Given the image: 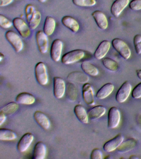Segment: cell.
<instances>
[{
	"mask_svg": "<svg viewBox=\"0 0 141 159\" xmlns=\"http://www.w3.org/2000/svg\"><path fill=\"white\" fill-rule=\"evenodd\" d=\"M25 13L29 27L32 30H35L41 21V13L32 4L27 5L25 8Z\"/></svg>",
	"mask_w": 141,
	"mask_h": 159,
	"instance_id": "cell-1",
	"label": "cell"
},
{
	"mask_svg": "<svg viewBox=\"0 0 141 159\" xmlns=\"http://www.w3.org/2000/svg\"><path fill=\"white\" fill-rule=\"evenodd\" d=\"M85 55V51L82 50H74L64 54L62 57L61 62L65 65L73 64L82 59Z\"/></svg>",
	"mask_w": 141,
	"mask_h": 159,
	"instance_id": "cell-2",
	"label": "cell"
},
{
	"mask_svg": "<svg viewBox=\"0 0 141 159\" xmlns=\"http://www.w3.org/2000/svg\"><path fill=\"white\" fill-rule=\"evenodd\" d=\"M111 43L113 48L124 59L127 60L130 57L131 50L124 41L121 39L115 38Z\"/></svg>",
	"mask_w": 141,
	"mask_h": 159,
	"instance_id": "cell-3",
	"label": "cell"
},
{
	"mask_svg": "<svg viewBox=\"0 0 141 159\" xmlns=\"http://www.w3.org/2000/svg\"><path fill=\"white\" fill-rule=\"evenodd\" d=\"M5 37L17 53L23 50L24 43L18 34L13 31H8L5 34Z\"/></svg>",
	"mask_w": 141,
	"mask_h": 159,
	"instance_id": "cell-4",
	"label": "cell"
},
{
	"mask_svg": "<svg viewBox=\"0 0 141 159\" xmlns=\"http://www.w3.org/2000/svg\"><path fill=\"white\" fill-rule=\"evenodd\" d=\"M36 79L38 83L41 85H45L49 82V76L46 65L42 62H39L35 67Z\"/></svg>",
	"mask_w": 141,
	"mask_h": 159,
	"instance_id": "cell-5",
	"label": "cell"
},
{
	"mask_svg": "<svg viewBox=\"0 0 141 159\" xmlns=\"http://www.w3.org/2000/svg\"><path fill=\"white\" fill-rule=\"evenodd\" d=\"M13 26L22 37L28 38L30 36L31 29L29 25L20 17H16L13 20Z\"/></svg>",
	"mask_w": 141,
	"mask_h": 159,
	"instance_id": "cell-6",
	"label": "cell"
},
{
	"mask_svg": "<svg viewBox=\"0 0 141 159\" xmlns=\"http://www.w3.org/2000/svg\"><path fill=\"white\" fill-rule=\"evenodd\" d=\"M132 89L131 83L127 81L125 82L117 91L116 96V101L120 103L124 102L130 94Z\"/></svg>",
	"mask_w": 141,
	"mask_h": 159,
	"instance_id": "cell-7",
	"label": "cell"
},
{
	"mask_svg": "<svg viewBox=\"0 0 141 159\" xmlns=\"http://www.w3.org/2000/svg\"><path fill=\"white\" fill-rule=\"evenodd\" d=\"M64 43L60 39L54 40L52 43L50 50V56L52 60L55 62H59L61 58Z\"/></svg>",
	"mask_w": 141,
	"mask_h": 159,
	"instance_id": "cell-8",
	"label": "cell"
},
{
	"mask_svg": "<svg viewBox=\"0 0 141 159\" xmlns=\"http://www.w3.org/2000/svg\"><path fill=\"white\" fill-rule=\"evenodd\" d=\"M121 119V112L118 108L115 107L110 108L108 113V127L111 129L117 127L119 124Z\"/></svg>",
	"mask_w": 141,
	"mask_h": 159,
	"instance_id": "cell-9",
	"label": "cell"
},
{
	"mask_svg": "<svg viewBox=\"0 0 141 159\" xmlns=\"http://www.w3.org/2000/svg\"><path fill=\"white\" fill-rule=\"evenodd\" d=\"M36 40L39 52L42 54L46 53L49 48L48 36L44 31H39L36 34Z\"/></svg>",
	"mask_w": 141,
	"mask_h": 159,
	"instance_id": "cell-10",
	"label": "cell"
},
{
	"mask_svg": "<svg viewBox=\"0 0 141 159\" xmlns=\"http://www.w3.org/2000/svg\"><path fill=\"white\" fill-rule=\"evenodd\" d=\"M66 86L64 80L59 77L54 78V94L57 99H61L66 92Z\"/></svg>",
	"mask_w": 141,
	"mask_h": 159,
	"instance_id": "cell-11",
	"label": "cell"
},
{
	"mask_svg": "<svg viewBox=\"0 0 141 159\" xmlns=\"http://www.w3.org/2000/svg\"><path fill=\"white\" fill-rule=\"evenodd\" d=\"M82 92L83 98L86 104L90 106L95 105V94L92 85L89 83H85L83 86Z\"/></svg>",
	"mask_w": 141,
	"mask_h": 159,
	"instance_id": "cell-12",
	"label": "cell"
},
{
	"mask_svg": "<svg viewBox=\"0 0 141 159\" xmlns=\"http://www.w3.org/2000/svg\"><path fill=\"white\" fill-rule=\"evenodd\" d=\"M34 139V135L31 133L24 134L19 140L17 145L18 151L21 153L25 152L29 148Z\"/></svg>",
	"mask_w": 141,
	"mask_h": 159,
	"instance_id": "cell-13",
	"label": "cell"
},
{
	"mask_svg": "<svg viewBox=\"0 0 141 159\" xmlns=\"http://www.w3.org/2000/svg\"><path fill=\"white\" fill-rule=\"evenodd\" d=\"M124 140L123 135L121 134L115 136L113 139L106 142L103 146V149L105 151L110 152L117 149Z\"/></svg>",
	"mask_w": 141,
	"mask_h": 159,
	"instance_id": "cell-14",
	"label": "cell"
},
{
	"mask_svg": "<svg viewBox=\"0 0 141 159\" xmlns=\"http://www.w3.org/2000/svg\"><path fill=\"white\" fill-rule=\"evenodd\" d=\"M34 120L42 128L45 130H48L50 127L51 123L48 117L43 112L37 111L34 113L33 116Z\"/></svg>",
	"mask_w": 141,
	"mask_h": 159,
	"instance_id": "cell-15",
	"label": "cell"
},
{
	"mask_svg": "<svg viewBox=\"0 0 141 159\" xmlns=\"http://www.w3.org/2000/svg\"><path fill=\"white\" fill-rule=\"evenodd\" d=\"M129 3L130 0H116L111 6V14L115 17H118Z\"/></svg>",
	"mask_w": 141,
	"mask_h": 159,
	"instance_id": "cell-16",
	"label": "cell"
},
{
	"mask_svg": "<svg viewBox=\"0 0 141 159\" xmlns=\"http://www.w3.org/2000/svg\"><path fill=\"white\" fill-rule=\"evenodd\" d=\"M111 43L107 40L102 41L99 44L98 47L95 51L94 56L95 58L97 60L103 59L107 53H108Z\"/></svg>",
	"mask_w": 141,
	"mask_h": 159,
	"instance_id": "cell-17",
	"label": "cell"
},
{
	"mask_svg": "<svg viewBox=\"0 0 141 159\" xmlns=\"http://www.w3.org/2000/svg\"><path fill=\"white\" fill-rule=\"evenodd\" d=\"M92 16L97 26L102 30H105L108 27V21L104 14L99 11H96L92 12Z\"/></svg>",
	"mask_w": 141,
	"mask_h": 159,
	"instance_id": "cell-18",
	"label": "cell"
},
{
	"mask_svg": "<svg viewBox=\"0 0 141 159\" xmlns=\"http://www.w3.org/2000/svg\"><path fill=\"white\" fill-rule=\"evenodd\" d=\"M62 23L74 33H77L80 29V25L77 20L70 16H65L61 20Z\"/></svg>",
	"mask_w": 141,
	"mask_h": 159,
	"instance_id": "cell-19",
	"label": "cell"
},
{
	"mask_svg": "<svg viewBox=\"0 0 141 159\" xmlns=\"http://www.w3.org/2000/svg\"><path fill=\"white\" fill-rule=\"evenodd\" d=\"M67 79L70 82L85 84L88 82L89 77L86 73L80 71H75L68 75Z\"/></svg>",
	"mask_w": 141,
	"mask_h": 159,
	"instance_id": "cell-20",
	"label": "cell"
},
{
	"mask_svg": "<svg viewBox=\"0 0 141 159\" xmlns=\"http://www.w3.org/2000/svg\"><path fill=\"white\" fill-rule=\"evenodd\" d=\"M74 112L79 121L84 124L88 123V115L86 109L82 105L77 104L74 107Z\"/></svg>",
	"mask_w": 141,
	"mask_h": 159,
	"instance_id": "cell-21",
	"label": "cell"
},
{
	"mask_svg": "<svg viewBox=\"0 0 141 159\" xmlns=\"http://www.w3.org/2000/svg\"><path fill=\"white\" fill-rule=\"evenodd\" d=\"M137 141L136 139L131 138L126 141L122 142V143L117 148V151L121 153H126L133 150L137 146Z\"/></svg>",
	"mask_w": 141,
	"mask_h": 159,
	"instance_id": "cell-22",
	"label": "cell"
},
{
	"mask_svg": "<svg viewBox=\"0 0 141 159\" xmlns=\"http://www.w3.org/2000/svg\"><path fill=\"white\" fill-rule=\"evenodd\" d=\"M46 146L43 142L39 141L34 146L33 151V158L44 159L46 155Z\"/></svg>",
	"mask_w": 141,
	"mask_h": 159,
	"instance_id": "cell-23",
	"label": "cell"
},
{
	"mask_svg": "<svg viewBox=\"0 0 141 159\" xmlns=\"http://www.w3.org/2000/svg\"><path fill=\"white\" fill-rule=\"evenodd\" d=\"M15 100L18 104L31 105L35 102L36 99L33 94L24 92L18 94Z\"/></svg>",
	"mask_w": 141,
	"mask_h": 159,
	"instance_id": "cell-24",
	"label": "cell"
},
{
	"mask_svg": "<svg viewBox=\"0 0 141 159\" xmlns=\"http://www.w3.org/2000/svg\"><path fill=\"white\" fill-rule=\"evenodd\" d=\"M106 111V108L104 106L98 105L90 109L87 113L89 119L96 120L104 115Z\"/></svg>",
	"mask_w": 141,
	"mask_h": 159,
	"instance_id": "cell-25",
	"label": "cell"
},
{
	"mask_svg": "<svg viewBox=\"0 0 141 159\" xmlns=\"http://www.w3.org/2000/svg\"><path fill=\"white\" fill-rule=\"evenodd\" d=\"M114 89V86L112 83H106L97 92L96 98L99 99H104L112 93Z\"/></svg>",
	"mask_w": 141,
	"mask_h": 159,
	"instance_id": "cell-26",
	"label": "cell"
},
{
	"mask_svg": "<svg viewBox=\"0 0 141 159\" xmlns=\"http://www.w3.org/2000/svg\"><path fill=\"white\" fill-rule=\"evenodd\" d=\"M56 27L55 20L51 16H47L44 21L43 31L48 36H50L54 33Z\"/></svg>",
	"mask_w": 141,
	"mask_h": 159,
	"instance_id": "cell-27",
	"label": "cell"
},
{
	"mask_svg": "<svg viewBox=\"0 0 141 159\" xmlns=\"http://www.w3.org/2000/svg\"><path fill=\"white\" fill-rule=\"evenodd\" d=\"M81 67L84 73L88 75L95 77L99 74L98 69L94 65L87 61L83 62Z\"/></svg>",
	"mask_w": 141,
	"mask_h": 159,
	"instance_id": "cell-28",
	"label": "cell"
},
{
	"mask_svg": "<svg viewBox=\"0 0 141 159\" xmlns=\"http://www.w3.org/2000/svg\"><path fill=\"white\" fill-rule=\"evenodd\" d=\"M66 92L69 100L72 102L76 101L78 97V92L76 87L73 83H68L66 86Z\"/></svg>",
	"mask_w": 141,
	"mask_h": 159,
	"instance_id": "cell-29",
	"label": "cell"
},
{
	"mask_svg": "<svg viewBox=\"0 0 141 159\" xmlns=\"http://www.w3.org/2000/svg\"><path fill=\"white\" fill-rule=\"evenodd\" d=\"M19 108L18 103L15 102H11L5 106L1 109L0 112L5 114L7 116L14 114Z\"/></svg>",
	"mask_w": 141,
	"mask_h": 159,
	"instance_id": "cell-30",
	"label": "cell"
},
{
	"mask_svg": "<svg viewBox=\"0 0 141 159\" xmlns=\"http://www.w3.org/2000/svg\"><path fill=\"white\" fill-rule=\"evenodd\" d=\"M17 138L16 134L13 130L9 129H0V140L4 141H10L15 140Z\"/></svg>",
	"mask_w": 141,
	"mask_h": 159,
	"instance_id": "cell-31",
	"label": "cell"
},
{
	"mask_svg": "<svg viewBox=\"0 0 141 159\" xmlns=\"http://www.w3.org/2000/svg\"><path fill=\"white\" fill-rule=\"evenodd\" d=\"M103 64L104 66L112 72H116L118 70L119 65L118 63L114 60L110 58H104L102 60Z\"/></svg>",
	"mask_w": 141,
	"mask_h": 159,
	"instance_id": "cell-32",
	"label": "cell"
},
{
	"mask_svg": "<svg viewBox=\"0 0 141 159\" xmlns=\"http://www.w3.org/2000/svg\"><path fill=\"white\" fill-rule=\"evenodd\" d=\"M73 3L79 7H92L96 5V0H72Z\"/></svg>",
	"mask_w": 141,
	"mask_h": 159,
	"instance_id": "cell-33",
	"label": "cell"
},
{
	"mask_svg": "<svg viewBox=\"0 0 141 159\" xmlns=\"http://www.w3.org/2000/svg\"><path fill=\"white\" fill-rule=\"evenodd\" d=\"M13 25V22L5 16L0 15V26L3 29H9Z\"/></svg>",
	"mask_w": 141,
	"mask_h": 159,
	"instance_id": "cell-34",
	"label": "cell"
},
{
	"mask_svg": "<svg viewBox=\"0 0 141 159\" xmlns=\"http://www.w3.org/2000/svg\"><path fill=\"white\" fill-rule=\"evenodd\" d=\"M134 44L137 54H141V35L137 34L134 37Z\"/></svg>",
	"mask_w": 141,
	"mask_h": 159,
	"instance_id": "cell-35",
	"label": "cell"
},
{
	"mask_svg": "<svg viewBox=\"0 0 141 159\" xmlns=\"http://www.w3.org/2000/svg\"><path fill=\"white\" fill-rule=\"evenodd\" d=\"M132 96L134 99H139L141 98V83H139L134 88L132 91Z\"/></svg>",
	"mask_w": 141,
	"mask_h": 159,
	"instance_id": "cell-36",
	"label": "cell"
},
{
	"mask_svg": "<svg viewBox=\"0 0 141 159\" xmlns=\"http://www.w3.org/2000/svg\"><path fill=\"white\" fill-rule=\"evenodd\" d=\"M130 8L133 11L141 10V0H132L129 3Z\"/></svg>",
	"mask_w": 141,
	"mask_h": 159,
	"instance_id": "cell-37",
	"label": "cell"
},
{
	"mask_svg": "<svg viewBox=\"0 0 141 159\" xmlns=\"http://www.w3.org/2000/svg\"><path fill=\"white\" fill-rule=\"evenodd\" d=\"M90 158L91 159H102L103 154L101 150L99 149L95 148L91 152Z\"/></svg>",
	"mask_w": 141,
	"mask_h": 159,
	"instance_id": "cell-38",
	"label": "cell"
},
{
	"mask_svg": "<svg viewBox=\"0 0 141 159\" xmlns=\"http://www.w3.org/2000/svg\"><path fill=\"white\" fill-rule=\"evenodd\" d=\"M14 0H0V6L5 7L10 4Z\"/></svg>",
	"mask_w": 141,
	"mask_h": 159,
	"instance_id": "cell-39",
	"label": "cell"
},
{
	"mask_svg": "<svg viewBox=\"0 0 141 159\" xmlns=\"http://www.w3.org/2000/svg\"><path fill=\"white\" fill-rule=\"evenodd\" d=\"M7 117V116L5 114L0 112V125H2L5 122Z\"/></svg>",
	"mask_w": 141,
	"mask_h": 159,
	"instance_id": "cell-40",
	"label": "cell"
},
{
	"mask_svg": "<svg viewBox=\"0 0 141 159\" xmlns=\"http://www.w3.org/2000/svg\"><path fill=\"white\" fill-rule=\"evenodd\" d=\"M137 125L141 130V114H139L137 116Z\"/></svg>",
	"mask_w": 141,
	"mask_h": 159,
	"instance_id": "cell-41",
	"label": "cell"
},
{
	"mask_svg": "<svg viewBox=\"0 0 141 159\" xmlns=\"http://www.w3.org/2000/svg\"><path fill=\"white\" fill-rule=\"evenodd\" d=\"M136 72H137V77L141 80V70H138Z\"/></svg>",
	"mask_w": 141,
	"mask_h": 159,
	"instance_id": "cell-42",
	"label": "cell"
},
{
	"mask_svg": "<svg viewBox=\"0 0 141 159\" xmlns=\"http://www.w3.org/2000/svg\"><path fill=\"white\" fill-rule=\"evenodd\" d=\"M129 158L131 159H139V158L136 155H132Z\"/></svg>",
	"mask_w": 141,
	"mask_h": 159,
	"instance_id": "cell-43",
	"label": "cell"
},
{
	"mask_svg": "<svg viewBox=\"0 0 141 159\" xmlns=\"http://www.w3.org/2000/svg\"><path fill=\"white\" fill-rule=\"evenodd\" d=\"M4 57V54H3L2 53H1V54H0V61H2L3 60Z\"/></svg>",
	"mask_w": 141,
	"mask_h": 159,
	"instance_id": "cell-44",
	"label": "cell"
},
{
	"mask_svg": "<svg viewBox=\"0 0 141 159\" xmlns=\"http://www.w3.org/2000/svg\"><path fill=\"white\" fill-rule=\"evenodd\" d=\"M38 1L39 2H41V3H44V2H45L46 1V0H38Z\"/></svg>",
	"mask_w": 141,
	"mask_h": 159,
	"instance_id": "cell-45",
	"label": "cell"
},
{
	"mask_svg": "<svg viewBox=\"0 0 141 159\" xmlns=\"http://www.w3.org/2000/svg\"><path fill=\"white\" fill-rule=\"evenodd\" d=\"M111 157L110 155H108V156H106V157H105V159H111Z\"/></svg>",
	"mask_w": 141,
	"mask_h": 159,
	"instance_id": "cell-46",
	"label": "cell"
}]
</instances>
